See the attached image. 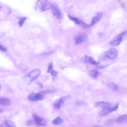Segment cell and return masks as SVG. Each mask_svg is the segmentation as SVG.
<instances>
[{
	"instance_id": "6da1fadb",
	"label": "cell",
	"mask_w": 127,
	"mask_h": 127,
	"mask_svg": "<svg viewBox=\"0 0 127 127\" xmlns=\"http://www.w3.org/2000/svg\"><path fill=\"white\" fill-rule=\"evenodd\" d=\"M118 56L117 50L115 48H113L103 52L99 56L98 59L101 61L108 59L112 60L116 59Z\"/></svg>"
},
{
	"instance_id": "7a4b0ae2",
	"label": "cell",
	"mask_w": 127,
	"mask_h": 127,
	"mask_svg": "<svg viewBox=\"0 0 127 127\" xmlns=\"http://www.w3.org/2000/svg\"><path fill=\"white\" fill-rule=\"evenodd\" d=\"M119 104V102H117L113 106L103 108L99 112L98 117H101L106 116L113 111L117 110L118 108Z\"/></svg>"
},
{
	"instance_id": "3957f363",
	"label": "cell",
	"mask_w": 127,
	"mask_h": 127,
	"mask_svg": "<svg viewBox=\"0 0 127 127\" xmlns=\"http://www.w3.org/2000/svg\"><path fill=\"white\" fill-rule=\"evenodd\" d=\"M127 35V30L120 33L110 41L109 43V45L113 46L119 45L123 39Z\"/></svg>"
},
{
	"instance_id": "277c9868",
	"label": "cell",
	"mask_w": 127,
	"mask_h": 127,
	"mask_svg": "<svg viewBox=\"0 0 127 127\" xmlns=\"http://www.w3.org/2000/svg\"><path fill=\"white\" fill-rule=\"evenodd\" d=\"M40 73V70L38 68L33 70L28 73L25 77V78L29 79L27 84H29L33 81L39 77Z\"/></svg>"
},
{
	"instance_id": "5b68a950",
	"label": "cell",
	"mask_w": 127,
	"mask_h": 127,
	"mask_svg": "<svg viewBox=\"0 0 127 127\" xmlns=\"http://www.w3.org/2000/svg\"><path fill=\"white\" fill-rule=\"evenodd\" d=\"M32 116L37 127H44L47 125V120L44 118L35 114H33Z\"/></svg>"
},
{
	"instance_id": "8992f818",
	"label": "cell",
	"mask_w": 127,
	"mask_h": 127,
	"mask_svg": "<svg viewBox=\"0 0 127 127\" xmlns=\"http://www.w3.org/2000/svg\"><path fill=\"white\" fill-rule=\"evenodd\" d=\"M70 97V96L68 95L62 97L56 100L53 103L54 108L56 109H60L64 101Z\"/></svg>"
},
{
	"instance_id": "52a82bcc",
	"label": "cell",
	"mask_w": 127,
	"mask_h": 127,
	"mask_svg": "<svg viewBox=\"0 0 127 127\" xmlns=\"http://www.w3.org/2000/svg\"><path fill=\"white\" fill-rule=\"evenodd\" d=\"M88 38V35L84 33H81L76 35L74 38L75 43L77 44L86 41Z\"/></svg>"
},
{
	"instance_id": "ba28073f",
	"label": "cell",
	"mask_w": 127,
	"mask_h": 127,
	"mask_svg": "<svg viewBox=\"0 0 127 127\" xmlns=\"http://www.w3.org/2000/svg\"><path fill=\"white\" fill-rule=\"evenodd\" d=\"M51 9L53 14L58 19H61L62 18L63 15L62 13L56 5L52 4Z\"/></svg>"
},
{
	"instance_id": "9c48e42d",
	"label": "cell",
	"mask_w": 127,
	"mask_h": 127,
	"mask_svg": "<svg viewBox=\"0 0 127 127\" xmlns=\"http://www.w3.org/2000/svg\"><path fill=\"white\" fill-rule=\"evenodd\" d=\"M28 98L29 100L32 101H36L41 100L43 99L42 95L39 93H32L28 96Z\"/></svg>"
},
{
	"instance_id": "30bf717a",
	"label": "cell",
	"mask_w": 127,
	"mask_h": 127,
	"mask_svg": "<svg viewBox=\"0 0 127 127\" xmlns=\"http://www.w3.org/2000/svg\"><path fill=\"white\" fill-rule=\"evenodd\" d=\"M103 15L102 13L99 12L97 13L92 18L90 26L97 23L101 19Z\"/></svg>"
},
{
	"instance_id": "8fae6325",
	"label": "cell",
	"mask_w": 127,
	"mask_h": 127,
	"mask_svg": "<svg viewBox=\"0 0 127 127\" xmlns=\"http://www.w3.org/2000/svg\"><path fill=\"white\" fill-rule=\"evenodd\" d=\"M112 105V103L108 102L100 101L96 102L94 105L95 107L104 108L109 107Z\"/></svg>"
},
{
	"instance_id": "7c38bea8",
	"label": "cell",
	"mask_w": 127,
	"mask_h": 127,
	"mask_svg": "<svg viewBox=\"0 0 127 127\" xmlns=\"http://www.w3.org/2000/svg\"><path fill=\"white\" fill-rule=\"evenodd\" d=\"M1 127H16V125L13 121L9 120L3 121L0 124Z\"/></svg>"
},
{
	"instance_id": "4fadbf2b",
	"label": "cell",
	"mask_w": 127,
	"mask_h": 127,
	"mask_svg": "<svg viewBox=\"0 0 127 127\" xmlns=\"http://www.w3.org/2000/svg\"><path fill=\"white\" fill-rule=\"evenodd\" d=\"M116 121L119 123H127V115L123 114L119 116L116 119Z\"/></svg>"
},
{
	"instance_id": "5bb4252c",
	"label": "cell",
	"mask_w": 127,
	"mask_h": 127,
	"mask_svg": "<svg viewBox=\"0 0 127 127\" xmlns=\"http://www.w3.org/2000/svg\"><path fill=\"white\" fill-rule=\"evenodd\" d=\"M52 4L48 2H44L43 3L41 6L40 9L41 11H44L48 10L51 7Z\"/></svg>"
},
{
	"instance_id": "9a60e30c",
	"label": "cell",
	"mask_w": 127,
	"mask_h": 127,
	"mask_svg": "<svg viewBox=\"0 0 127 127\" xmlns=\"http://www.w3.org/2000/svg\"><path fill=\"white\" fill-rule=\"evenodd\" d=\"M11 101L9 98L3 97H0V104L1 105L9 106L11 104Z\"/></svg>"
},
{
	"instance_id": "2e32d148",
	"label": "cell",
	"mask_w": 127,
	"mask_h": 127,
	"mask_svg": "<svg viewBox=\"0 0 127 127\" xmlns=\"http://www.w3.org/2000/svg\"><path fill=\"white\" fill-rule=\"evenodd\" d=\"M64 122V120L58 116L53 120L52 121V123L54 125H58L62 124Z\"/></svg>"
},
{
	"instance_id": "e0dca14e",
	"label": "cell",
	"mask_w": 127,
	"mask_h": 127,
	"mask_svg": "<svg viewBox=\"0 0 127 127\" xmlns=\"http://www.w3.org/2000/svg\"><path fill=\"white\" fill-rule=\"evenodd\" d=\"M85 57L88 62L92 64L97 65L99 64V62H96L94 59L91 56H88L85 55Z\"/></svg>"
},
{
	"instance_id": "ac0fdd59",
	"label": "cell",
	"mask_w": 127,
	"mask_h": 127,
	"mask_svg": "<svg viewBox=\"0 0 127 127\" xmlns=\"http://www.w3.org/2000/svg\"><path fill=\"white\" fill-rule=\"evenodd\" d=\"M108 87L110 90L113 91L117 90L119 89V87L118 85L113 82L109 83L108 85Z\"/></svg>"
},
{
	"instance_id": "d6986e66",
	"label": "cell",
	"mask_w": 127,
	"mask_h": 127,
	"mask_svg": "<svg viewBox=\"0 0 127 127\" xmlns=\"http://www.w3.org/2000/svg\"><path fill=\"white\" fill-rule=\"evenodd\" d=\"M89 74L93 78H95L99 75V72L93 70H90L89 72Z\"/></svg>"
},
{
	"instance_id": "ffe728a7",
	"label": "cell",
	"mask_w": 127,
	"mask_h": 127,
	"mask_svg": "<svg viewBox=\"0 0 127 127\" xmlns=\"http://www.w3.org/2000/svg\"><path fill=\"white\" fill-rule=\"evenodd\" d=\"M67 16L71 20L74 22L76 24L78 25L80 24V21L77 18L72 17L69 14H68Z\"/></svg>"
},
{
	"instance_id": "44dd1931",
	"label": "cell",
	"mask_w": 127,
	"mask_h": 127,
	"mask_svg": "<svg viewBox=\"0 0 127 127\" xmlns=\"http://www.w3.org/2000/svg\"><path fill=\"white\" fill-rule=\"evenodd\" d=\"M54 90H48L40 92L39 93V94L42 95H45L53 93L54 92Z\"/></svg>"
},
{
	"instance_id": "7402d4cb",
	"label": "cell",
	"mask_w": 127,
	"mask_h": 127,
	"mask_svg": "<svg viewBox=\"0 0 127 127\" xmlns=\"http://www.w3.org/2000/svg\"><path fill=\"white\" fill-rule=\"evenodd\" d=\"M26 19V17H23L20 19L18 23L19 27H21L22 26Z\"/></svg>"
},
{
	"instance_id": "603a6c76",
	"label": "cell",
	"mask_w": 127,
	"mask_h": 127,
	"mask_svg": "<svg viewBox=\"0 0 127 127\" xmlns=\"http://www.w3.org/2000/svg\"><path fill=\"white\" fill-rule=\"evenodd\" d=\"M53 70V64L52 63H51L49 65L47 72L51 73Z\"/></svg>"
},
{
	"instance_id": "cb8c5ba5",
	"label": "cell",
	"mask_w": 127,
	"mask_h": 127,
	"mask_svg": "<svg viewBox=\"0 0 127 127\" xmlns=\"http://www.w3.org/2000/svg\"><path fill=\"white\" fill-rule=\"evenodd\" d=\"M0 50L1 51L3 52H5L6 51V48L1 45H0Z\"/></svg>"
},
{
	"instance_id": "d4e9b609",
	"label": "cell",
	"mask_w": 127,
	"mask_h": 127,
	"mask_svg": "<svg viewBox=\"0 0 127 127\" xmlns=\"http://www.w3.org/2000/svg\"><path fill=\"white\" fill-rule=\"evenodd\" d=\"M51 76H56L58 74V72L55 71L53 70L51 73Z\"/></svg>"
},
{
	"instance_id": "484cf974",
	"label": "cell",
	"mask_w": 127,
	"mask_h": 127,
	"mask_svg": "<svg viewBox=\"0 0 127 127\" xmlns=\"http://www.w3.org/2000/svg\"><path fill=\"white\" fill-rule=\"evenodd\" d=\"M33 123V121L32 120L28 121L27 122V124L28 126H31L32 125Z\"/></svg>"
},
{
	"instance_id": "4316f807",
	"label": "cell",
	"mask_w": 127,
	"mask_h": 127,
	"mask_svg": "<svg viewBox=\"0 0 127 127\" xmlns=\"http://www.w3.org/2000/svg\"><path fill=\"white\" fill-rule=\"evenodd\" d=\"M36 83L38 85L40 88L41 89L43 88V86L40 82L38 81H37L36 82Z\"/></svg>"
},
{
	"instance_id": "83f0119b",
	"label": "cell",
	"mask_w": 127,
	"mask_h": 127,
	"mask_svg": "<svg viewBox=\"0 0 127 127\" xmlns=\"http://www.w3.org/2000/svg\"><path fill=\"white\" fill-rule=\"evenodd\" d=\"M92 127H101L99 126H93Z\"/></svg>"
}]
</instances>
